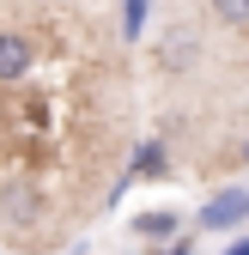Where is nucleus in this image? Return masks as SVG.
<instances>
[{
    "instance_id": "nucleus-1",
    "label": "nucleus",
    "mask_w": 249,
    "mask_h": 255,
    "mask_svg": "<svg viewBox=\"0 0 249 255\" xmlns=\"http://www.w3.org/2000/svg\"><path fill=\"white\" fill-rule=\"evenodd\" d=\"M37 219H43V195H37V182H24V176L0 182V225H6V231H30Z\"/></svg>"
},
{
    "instance_id": "nucleus-2",
    "label": "nucleus",
    "mask_w": 249,
    "mask_h": 255,
    "mask_svg": "<svg viewBox=\"0 0 249 255\" xmlns=\"http://www.w3.org/2000/svg\"><path fill=\"white\" fill-rule=\"evenodd\" d=\"M30 61H37V49L24 30H0V85H18L30 73Z\"/></svg>"
},
{
    "instance_id": "nucleus-3",
    "label": "nucleus",
    "mask_w": 249,
    "mask_h": 255,
    "mask_svg": "<svg viewBox=\"0 0 249 255\" xmlns=\"http://www.w3.org/2000/svg\"><path fill=\"white\" fill-rule=\"evenodd\" d=\"M243 213H249V195H243V188H219V195L201 207V231H231Z\"/></svg>"
},
{
    "instance_id": "nucleus-4",
    "label": "nucleus",
    "mask_w": 249,
    "mask_h": 255,
    "mask_svg": "<svg viewBox=\"0 0 249 255\" xmlns=\"http://www.w3.org/2000/svg\"><path fill=\"white\" fill-rule=\"evenodd\" d=\"M134 225H140V237L158 243V237H176V213H146V219H134Z\"/></svg>"
},
{
    "instance_id": "nucleus-5",
    "label": "nucleus",
    "mask_w": 249,
    "mask_h": 255,
    "mask_svg": "<svg viewBox=\"0 0 249 255\" xmlns=\"http://www.w3.org/2000/svg\"><path fill=\"white\" fill-rule=\"evenodd\" d=\"M219 24H249V0H213Z\"/></svg>"
},
{
    "instance_id": "nucleus-6",
    "label": "nucleus",
    "mask_w": 249,
    "mask_h": 255,
    "mask_svg": "<svg viewBox=\"0 0 249 255\" xmlns=\"http://www.w3.org/2000/svg\"><path fill=\"white\" fill-rule=\"evenodd\" d=\"M158 164H164V146H140V176H158Z\"/></svg>"
},
{
    "instance_id": "nucleus-7",
    "label": "nucleus",
    "mask_w": 249,
    "mask_h": 255,
    "mask_svg": "<svg viewBox=\"0 0 249 255\" xmlns=\"http://www.w3.org/2000/svg\"><path fill=\"white\" fill-rule=\"evenodd\" d=\"M225 255H249V237H243V243H231V249H225Z\"/></svg>"
},
{
    "instance_id": "nucleus-8",
    "label": "nucleus",
    "mask_w": 249,
    "mask_h": 255,
    "mask_svg": "<svg viewBox=\"0 0 249 255\" xmlns=\"http://www.w3.org/2000/svg\"><path fill=\"white\" fill-rule=\"evenodd\" d=\"M164 255H189V249H182V243H170V249H164Z\"/></svg>"
}]
</instances>
